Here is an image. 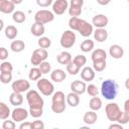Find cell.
Returning a JSON list of instances; mask_svg holds the SVG:
<instances>
[{
    "mask_svg": "<svg viewBox=\"0 0 129 129\" xmlns=\"http://www.w3.org/2000/svg\"><path fill=\"white\" fill-rule=\"evenodd\" d=\"M109 54L115 59H119L124 55V49L119 44H113L109 48Z\"/></svg>",
    "mask_w": 129,
    "mask_h": 129,
    "instance_id": "cell-16",
    "label": "cell"
},
{
    "mask_svg": "<svg viewBox=\"0 0 129 129\" xmlns=\"http://www.w3.org/2000/svg\"><path fill=\"white\" fill-rule=\"evenodd\" d=\"M69 26L72 30L78 31L84 37H89L94 32L93 25L79 17H71L69 20Z\"/></svg>",
    "mask_w": 129,
    "mask_h": 129,
    "instance_id": "cell-1",
    "label": "cell"
},
{
    "mask_svg": "<svg viewBox=\"0 0 129 129\" xmlns=\"http://www.w3.org/2000/svg\"><path fill=\"white\" fill-rule=\"evenodd\" d=\"M105 113L109 121L116 122L119 115L121 114V109L119 108V105L116 103H109L105 107Z\"/></svg>",
    "mask_w": 129,
    "mask_h": 129,
    "instance_id": "cell-6",
    "label": "cell"
},
{
    "mask_svg": "<svg viewBox=\"0 0 129 129\" xmlns=\"http://www.w3.org/2000/svg\"><path fill=\"white\" fill-rule=\"evenodd\" d=\"M94 38L98 42H103L108 38V32L105 28H97L94 31Z\"/></svg>",
    "mask_w": 129,
    "mask_h": 129,
    "instance_id": "cell-21",
    "label": "cell"
},
{
    "mask_svg": "<svg viewBox=\"0 0 129 129\" xmlns=\"http://www.w3.org/2000/svg\"><path fill=\"white\" fill-rule=\"evenodd\" d=\"M56 60L59 64H63L67 66L69 62H71L72 59V54L68 51H61L57 56H56Z\"/></svg>",
    "mask_w": 129,
    "mask_h": 129,
    "instance_id": "cell-23",
    "label": "cell"
},
{
    "mask_svg": "<svg viewBox=\"0 0 129 129\" xmlns=\"http://www.w3.org/2000/svg\"><path fill=\"white\" fill-rule=\"evenodd\" d=\"M12 71H13V67L11 62L3 60V62L0 64V72H12Z\"/></svg>",
    "mask_w": 129,
    "mask_h": 129,
    "instance_id": "cell-41",
    "label": "cell"
},
{
    "mask_svg": "<svg viewBox=\"0 0 129 129\" xmlns=\"http://www.w3.org/2000/svg\"><path fill=\"white\" fill-rule=\"evenodd\" d=\"M10 48L14 52H21L25 48V43L22 40H13L10 43Z\"/></svg>",
    "mask_w": 129,
    "mask_h": 129,
    "instance_id": "cell-27",
    "label": "cell"
},
{
    "mask_svg": "<svg viewBox=\"0 0 129 129\" xmlns=\"http://www.w3.org/2000/svg\"><path fill=\"white\" fill-rule=\"evenodd\" d=\"M81 78L85 82H91L95 79V70L91 67H84L81 71Z\"/></svg>",
    "mask_w": 129,
    "mask_h": 129,
    "instance_id": "cell-15",
    "label": "cell"
},
{
    "mask_svg": "<svg viewBox=\"0 0 129 129\" xmlns=\"http://www.w3.org/2000/svg\"><path fill=\"white\" fill-rule=\"evenodd\" d=\"M37 43H38V46L40 48H45L46 49V48L50 47L51 40H50V38H48L46 36H40L39 39H38V41H37Z\"/></svg>",
    "mask_w": 129,
    "mask_h": 129,
    "instance_id": "cell-33",
    "label": "cell"
},
{
    "mask_svg": "<svg viewBox=\"0 0 129 129\" xmlns=\"http://www.w3.org/2000/svg\"><path fill=\"white\" fill-rule=\"evenodd\" d=\"M15 5H17V4H20V3H22V1L23 0H11Z\"/></svg>",
    "mask_w": 129,
    "mask_h": 129,
    "instance_id": "cell-52",
    "label": "cell"
},
{
    "mask_svg": "<svg viewBox=\"0 0 129 129\" xmlns=\"http://www.w3.org/2000/svg\"><path fill=\"white\" fill-rule=\"evenodd\" d=\"M11 117L12 120L15 122H23L24 120L27 119L28 117V112L26 109L21 108V107H16L12 112H11Z\"/></svg>",
    "mask_w": 129,
    "mask_h": 129,
    "instance_id": "cell-11",
    "label": "cell"
},
{
    "mask_svg": "<svg viewBox=\"0 0 129 129\" xmlns=\"http://www.w3.org/2000/svg\"><path fill=\"white\" fill-rule=\"evenodd\" d=\"M89 106H90V108L92 110L98 111V110H100L102 108V100L99 97H97V96L92 97L90 102H89Z\"/></svg>",
    "mask_w": 129,
    "mask_h": 129,
    "instance_id": "cell-28",
    "label": "cell"
},
{
    "mask_svg": "<svg viewBox=\"0 0 129 129\" xmlns=\"http://www.w3.org/2000/svg\"><path fill=\"white\" fill-rule=\"evenodd\" d=\"M16 127V125H15V121H11V120H6L5 119V121L3 122V124H2V128L3 129H14Z\"/></svg>",
    "mask_w": 129,
    "mask_h": 129,
    "instance_id": "cell-42",
    "label": "cell"
},
{
    "mask_svg": "<svg viewBox=\"0 0 129 129\" xmlns=\"http://www.w3.org/2000/svg\"><path fill=\"white\" fill-rule=\"evenodd\" d=\"M118 86L114 80H105L101 85V94L107 100H114L117 96Z\"/></svg>",
    "mask_w": 129,
    "mask_h": 129,
    "instance_id": "cell-2",
    "label": "cell"
},
{
    "mask_svg": "<svg viewBox=\"0 0 129 129\" xmlns=\"http://www.w3.org/2000/svg\"><path fill=\"white\" fill-rule=\"evenodd\" d=\"M67 78V74L63 70L61 69H55L51 72L50 74V79L51 81L55 82V83H60L62 81H64Z\"/></svg>",
    "mask_w": 129,
    "mask_h": 129,
    "instance_id": "cell-18",
    "label": "cell"
},
{
    "mask_svg": "<svg viewBox=\"0 0 129 129\" xmlns=\"http://www.w3.org/2000/svg\"><path fill=\"white\" fill-rule=\"evenodd\" d=\"M12 19L16 23H23L26 20V15L22 11H14L12 14Z\"/></svg>",
    "mask_w": 129,
    "mask_h": 129,
    "instance_id": "cell-31",
    "label": "cell"
},
{
    "mask_svg": "<svg viewBox=\"0 0 129 129\" xmlns=\"http://www.w3.org/2000/svg\"><path fill=\"white\" fill-rule=\"evenodd\" d=\"M128 2H129V0H128Z\"/></svg>",
    "mask_w": 129,
    "mask_h": 129,
    "instance_id": "cell-55",
    "label": "cell"
},
{
    "mask_svg": "<svg viewBox=\"0 0 129 129\" xmlns=\"http://www.w3.org/2000/svg\"><path fill=\"white\" fill-rule=\"evenodd\" d=\"M87 93L91 96V97H95V96H98L99 94V90H98V87L94 84H91L89 86H87Z\"/></svg>",
    "mask_w": 129,
    "mask_h": 129,
    "instance_id": "cell-39",
    "label": "cell"
},
{
    "mask_svg": "<svg viewBox=\"0 0 129 129\" xmlns=\"http://www.w3.org/2000/svg\"><path fill=\"white\" fill-rule=\"evenodd\" d=\"M116 122H118V123H120L122 125L127 124L129 122V114L126 111H121V114L119 115V117H118Z\"/></svg>",
    "mask_w": 129,
    "mask_h": 129,
    "instance_id": "cell-38",
    "label": "cell"
},
{
    "mask_svg": "<svg viewBox=\"0 0 129 129\" xmlns=\"http://www.w3.org/2000/svg\"><path fill=\"white\" fill-rule=\"evenodd\" d=\"M71 90L74 93H77L79 95H83L85 92H87V85L85 81L76 80L71 84Z\"/></svg>",
    "mask_w": 129,
    "mask_h": 129,
    "instance_id": "cell-13",
    "label": "cell"
},
{
    "mask_svg": "<svg viewBox=\"0 0 129 129\" xmlns=\"http://www.w3.org/2000/svg\"><path fill=\"white\" fill-rule=\"evenodd\" d=\"M107 58V53L104 49L102 48H97L93 51L92 53V60L97 61V60H106Z\"/></svg>",
    "mask_w": 129,
    "mask_h": 129,
    "instance_id": "cell-25",
    "label": "cell"
},
{
    "mask_svg": "<svg viewBox=\"0 0 129 129\" xmlns=\"http://www.w3.org/2000/svg\"><path fill=\"white\" fill-rule=\"evenodd\" d=\"M4 34L8 39H14L18 34V30L14 25H8L4 29Z\"/></svg>",
    "mask_w": 129,
    "mask_h": 129,
    "instance_id": "cell-26",
    "label": "cell"
},
{
    "mask_svg": "<svg viewBox=\"0 0 129 129\" xmlns=\"http://www.w3.org/2000/svg\"><path fill=\"white\" fill-rule=\"evenodd\" d=\"M97 120H98V115H97V113L94 110L86 112L84 117H83V121L87 125H93V124L96 123Z\"/></svg>",
    "mask_w": 129,
    "mask_h": 129,
    "instance_id": "cell-19",
    "label": "cell"
},
{
    "mask_svg": "<svg viewBox=\"0 0 129 129\" xmlns=\"http://www.w3.org/2000/svg\"><path fill=\"white\" fill-rule=\"evenodd\" d=\"M19 128L20 129H31L32 128V123H30V122H23V123L20 124Z\"/></svg>",
    "mask_w": 129,
    "mask_h": 129,
    "instance_id": "cell-48",
    "label": "cell"
},
{
    "mask_svg": "<svg viewBox=\"0 0 129 129\" xmlns=\"http://www.w3.org/2000/svg\"><path fill=\"white\" fill-rule=\"evenodd\" d=\"M45 29H44V25L42 23H39V22H34L30 28V32L32 35L34 36H37V37H40L43 35Z\"/></svg>",
    "mask_w": 129,
    "mask_h": 129,
    "instance_id": "cell-20",
    "label": "cell"
},
{
    "mask_svg": "<svg viewBox=\"0 0 129 129\" xmlns=\"http://www.w3.org/2000/svg\"><path fill=\"white\" fill-rule=\"evenodd\" d=\"M41 75L42 73L40 72L39 68H32L30 71H29V74H28V78L30 81H37L41 78Z\"/></svg>",
    "mask_w": 129,
    "mask_h": 129,
    "instance_id": "cell-32",
    "label": "cell"
},
{
    "mask_svg": "<svg viewBox=\"0 0 129 129\" xmlns=\"http://www.w3.org/2000/svg\"><path fill=\"white\" fill-rule=\"evenodd\" d=\"M9 102H10L11 105H13L15 107H18V106L22 105V103H23V96L21 95V93L13 92L9 96Z\"/></svg>",
    "mask_w": 129,
    "mask_h": 129,
    "instance_id": "cell-22",
    "label": "cell"
},
{
    "mask_svg": "<svg viewBox=\"0 0 129 129\" xmlns=\"http://www.w3.org/2000/svg\"><path fill=\"white\" fill-rule=\"evenodd\" d=\"M38 68H39V70H40V72L42 73V74H48L49 72H50V70H51V66H50V63L49 62H47V61H42L39 66H38Z\"/></svg>",
    "mask_w": 129,
    "mask_h": 129,
    "instance_id": "cell-40",
    "label": "cell"
},
{
    "mask_svg": "<svg viewBox=\"0 0 129 129\" xmlns=\"http://www.w3.org/2000/svg\"><path fill=\"white\" fill-rule=\"evenodd\" d=\"M125 87H126V89H127V90H129V78L125 81Z\"/></svg>",
    "mask_w": 129,
    "mask_h": 129,
    "instance_id": "cell-53",
    "label": "cell"
},
{
    "mask_svg": "<svg viewBox=\"0 0 129 129\" xmlns=\"http://www.w3.org/2000/svg\"><path fill=\"white\" fill-rule=\"evenodd\" d=\"M0 81L2 84H8L12 81V73L11 72H1Z\"/></svg>",
    "mask_w": 129,
    "mask_h": 129,
    "instance_id": "cell-36",
    "label": "cell"
},
{
    "mask_svg": "<svg viewBox=\"0 0 129 129\" xmlns=\"http://www.w3.org/2000/svg\"><path fill=\"white\" fill-rule=\"evenodd\" d=\"M8 57V50L5 47H0V59L5 60Z\"/></svg>",
    "mask_w": 129,
    "mask_h": 129,
    "instance_id": "cell-46",
    "label": "cell"
},
{
    "mask_svg": "<svg viewBox=\"0 0 129 129\" xmlns=\"http://www.w3.org/2000/svg\"><path fill=\"white\" fill-rule=\"evenodd\" d=\"M92 22H93V25L96 26L97 28H105L108 25L109 19L104 14H97L93 17Z\"/></svg>",
    "mask_w": 129,
    "mask_h": 129,
    "instance_id": "cell-14",
    "label": "cell"
},
{
    "mask_svg": "<svg viewBox=\"0 0 129 129\" xmlns=\"http://www.w3.org/2000/svg\"><path fill=\"white\" fill-rule=\"evenodd\" d=\"M124 111H126L129 114V99H127L124 103Z\"/></svg>",
    "mask_w": 129,
    "mask_h": 129,
    "instance_id": "cell-50",
    "label": "cell"
},
{
    "mask_svg": "<svg viewBox=\"0 0 129 129\" xmlns=\"http://www.w3.org/2000/svg\"><path fill=\"white\" fill-rule=\"evenodd\" d=\"M53 19H54L53 12H51L49 10H46V9L38 10L34 14V20H35V22H39V23H42V24L49 23V22L53 21Z\"/></svg>",
    "mask_w": 129,
    "mask_h": 129,
    "instance_id": "cell-7",
    "label": "cell"
},
{
    "mask_svg": "<svg viewBox=\"0 0 129 129\" xmlns=\"http://www.w3.org/2000/svg\"><path fill=\"white\" fill-rule=\"evenodd\" d=\"M114 128H118V129H122V128H123V125L117 122V124H115V123H113V124H111V125L109 126V129H114Z\"/></svg>",
    "mask_w": 129,
    "mask_h": 129,
    "instance_id": "cell-49",
    "label": "cell"
},
{
    "mask_svg": "<svg viewBox=\"0 0 129 129\" xmlns=\"http://www.w3.org/2000/svg\"><path fill=\"white\" fill-rule=\"evenodd\" d=\"M10 115H11V111H10L9 107L4 102H0V119L5 120Z\"/></svg>",
    "mask_w": 129,
    "mask_h": 129,
    "instance_id": "cell-29",
    "label": "cell"
},
{
    "mask_svg": "<svg viewBox=\"0 0 129 129\" xmlns=\"http://www.w3.org/2000/svg\"><path fill=\"white\" fill-rule=\"evenodd\" d=\"M11 89L13 92L16 93H24V92H28L30 89V83L24 79H19L16 80L12 83L11 85Z\"/></svg>",
    "mask_w": 129,
    "mask_h": 129,
    "instance_id": "cell-10",
    "label": "cell"
},
{
    "mask_svg": "<svg viewBox=\"0 0 129 129\" xmlns=\"http://www.w3.org/2000/svg\"><path fill=\"white\" fill-rule=\"evenodd\" d=\"M67 97L61 91H57L52 94L51 98V110L53 113L60 114L64 112L67 107Z\"/></svg>",
    "mask_w": 129,
    "mask_h": 129,
    "instance_id": "cell-3",
    "label": "cell"
},
{
    "mask_svg": "<svg viewBox=\"0 0 129 129\" xmlns=\"http://www.w3.org/2000/svg\"><path fill=\"white\" fill-rule=\"evenodd\" d=\"M69 8V3L67 0H55L52 3V12L56 15H62Z\"/></svg>",
    "mask_w": 129,
    "mask_h": 129,
    "instance_id": "cell-12",
    "label": "cell"
},
{
    "mask_svg": "<svg viewBox=\"0 0 129 129\" xmlns=\"http://www.w3.org/2000/svg\"><path fill=\"white\" fill-rule=\"evenodd\" d=\"M67 72L70 74V75H72V76H75V75H77L79 72H80V70H81V68L80 67H78L73 60L71 61V62H69L67 66Z\"/></svg>",
    "mask_w": 129,
    "mask_h": 129,
    "instance_id": "cell-34",
    "label": "cell"
},
{
    "mask_svg": "<svg viewBox=\"0 0 129 129\" xmlns=\"http://www.w3.org/2000/svg\"><path fill=\"white\" fill-rule=\"evenodd\" d=\"M0 24H1V25H0V29L2 30V29H3V21H2V20H0Z\"/></svg>",
    "mask_w": 129,
    "mask_h": 129,
    "instance_id": "cell-54",
    "label": "cell"
},
{
    "mask_svg": "<svg viewBox=\"0 0 129 129\" xmlns=\"http://www.w3.org/2000/svg\"><path fill=\"white\" fill-rule=\"evenodd\" d=\"M106 68V60H97L93 61V69L95 72H102Z\"/></svg>",
    "mask_w": 129,
    "mask_h": 129,
    "instance_id": "cell-37",
    "label": "cell"
},
{
    "mask_svg": "<svg viewBox=\"0 0 129 129\" xmlns=\"http://www.w3.org/2000/svg\"><path fill=\"white\" fill-rule=\"evenodd\" d=\"M15 4L11 0H0V11L5 14L14 12Z\"/></svg>",
    "mask_w": 129,
    "mask_h": 129,
    "instance_id": "cell-17",
    "label": "cell"
},
{
    "mask_svg": "<svg viewBox=\"0 0 129 129\" xmlns=\"http://www.w3.org/2000/svg\"><path fill=\"white\" fill-rule=\"evenodd\" d=\"M84 5V0H71L70 6H74V7H83Z\"/></svg>",
    "mask_w": 129,
    "mask_h": 129,
    "instance_id": "cell-47",
    "label": "cell"
},
{
    "mask_svg": "<svg viewBox=\"0 0 129 129\" xmlns=\"http://www.w3.org/2000/svg\"><path fill=\"white\" fill-rule=\"evenodd\" d=\"M112 0H97V2L100 4V5H107L111 2Z\"/></svg>",
    "mask_w": 129,
    "mask_h": 129,
    "instance_id": "cell-51",
    "label": "cell"
},
{
    "mask_svg": "<svg viewBox=\"0 0 129 129\" xmlns=\"http://www.w3.org/2000/svg\"><path fill=\"white\" fill-rule=\"evenodd\" d=\"M36 4L40 7H48L52 4V0H36Z\"/></svg>",
    "mask_w": 129,
    "mask_h": 129,
    "instance_id": "cell-44",
    "label": "cell"
},
{
    "mask_svg": "<svg viewBox=\"0 0 129 129\" xmlns=\"http://www.w3.org/2000/svg\"><path fill=\"white\" fill-rule=\"evenodd\" d=\"M43 128H44V124L42 121L35 120L32 122V129H43Z\"/></svg>",
    "mask_w": 129,
    "mask_h": 129,
    "instance_id": "cell-45",
    "label": "cell"
},
{
    "mask_svg": "<svg viewBox=\"0 0 129 129\" xmlns=\"http://www.w3.org/2000/svg\"><path fill=\"white\" fill-rule=\"evenodd\" d=\"M59 42L63 48H71L76 42V33L74 30H66L61 34Z\"/></svg>",
    "mask_w": 129,
    "mask_h": 129,
    "instance_id": "cell-8",
    "label": "cell"
},
{
    "mask_svg": "<svg viewBox=\"0 0 129 129\" xmlns=\"http://www.w3.org/2000/svg\"><path fill=\"white\" fill-rule=\"evenodd\" d=\"M48 56V52L45 48H36L33 50L30 61L32 66H39L42 61H44Z\"/></svg>",
    "mask_w": 129,
    "mask_h": 129,
    "instance_id": "cell-9",
    "label": "cell"
},
{
    "mask_svg": "<svg viewBox=\"0 0 129 129\" xmlns=\"http://www.w3.org/2000/svg\"><path fill=\"white\" fill-rule=\"evenodd\" d=\"M29 114L33 118H39L42 115V109H29Z\"/></svg>",
    "mask_w": 129,
    "mask_h": 129,
    "instance_id": "cell-43",
    "label": "cell"
},
{
    "mask_svg": "<svg viewBox=\"0 0 129 129\" xmlns=\"http://www.w3.org/2000/svg\"><path fill=\"white\" fill-rule=\"evenodd\" d=\"M94 46H95V42L92 39H85L81 43V50L84 52H89V51L93 50Z\"/></svg>",
    "mask_w": 129,
    "mask_h": 129,
    "instance_id": "cell-30",
    "label": "cell"
},
{
    "mask_svg": "<svg viewBox=\"0 0 129 129\" xmlns=\"http://www.w3.org/2000/svg\"><path fill=\"white\" fill-rule=\"evenodd\" d=\"M26 100L29 105V109H42L43 108V99L40 97L38 92L35 90H29L26 94Z\"/></svg>",
    "mask_w": 129,
    "mask_h": 129,
    "instance_id": "cell-4",
    "label": "cell"
},
{
    "mask_svg": "<svg viewBox=\"0 0 129 129\" xmlns=\"http://www.w3.org/2000/svg\"><path fill=\"white\" fill-rule=\"evenodd\" d=\"M73 61H74L78 67L82 68V67H85V64L87 63V57H86L85 55H83V54H78V55H76V56L74 57Z\"/></svg>",
    "mask_w": 129,
    "mask_h": 129,
    "instance_id": "cell-35",
    "label": "cell"
},
{
    "mask_svg": "<svg viewBox=\"0 0 129 129\" xmlns=\"http://www.w3.org/2000/svg\"><path fill=\"white\" fill-rule=\"evenodd\" d=\"M80 103V95L77 93H70L67 95V104L71 107H77Z\"/></svg>",
    "mask_w": 129,
    "mask_h": 129,
    "instance_id": "cell-24",
    "label": "cell"
},
{
    "mask_svg": "<svg viewBox=\"0 0 129 129\" xmlns=\"http://www.w3.org/2000/svg\"><path fill=\"white\" fill-rule=\"evenodd\" d=\"M36 87L38 89V91L43 95V96H51L54 92V87L53 84L48 81L45 78H40L39 80H37L36 83Z\"/></svg>",
    "mask_w": 129,
    "mask_h": 129,
    "instance_id": "cell-5",
    "label": "cell"
}]
</instances>
